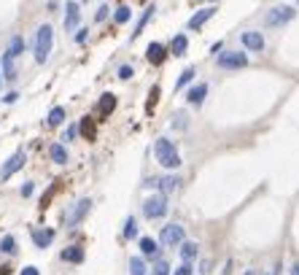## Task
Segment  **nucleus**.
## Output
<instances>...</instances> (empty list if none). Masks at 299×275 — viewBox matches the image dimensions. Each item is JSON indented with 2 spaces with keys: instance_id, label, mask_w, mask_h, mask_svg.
<instances>
[{
  "instance_id": "nucleus-1",
  "label": "nucleus",
  "mask_w": 299,
  "mask_h": 275,
  "mask_svg": "<svg viewBox=\"0 0 299 275\" xmlns=\"http://www.w3.org/2000/svg\"><path fill=\"white\" fill-rule=\"evenodd\" d=\"M51 46H54V27L51 25H41L35 33V43H33V54L38 65H46L51 57Z\"/></svg>"
},
{
  "instance_id": "nucleus-2",
  "label": "nucleus",
  "mask_w": 299,
  "mask_h": 275,
  "mask_svg": "<svg viewBox=\"0 0 299 275\" xmlns=\"http://www.w3.org/2000/svg\"><path fill=\"white\" fill-rule=\"evenodd\" d=\"M154 156H156V162L162 164V168H167V170H178L181 168V154H178V148L175 143H172L170 138H159L154 143Z\"/></svg>"
},
{
  "instance_id": "nucleus-3",
  "label": "nucleus",
  "mask_w": 299,
  "mask_h": 275,
  "mask_svg": "<svg viewBox=\"0 0 299 275\" xmlns=\"http://www.w3.org/2000/svg\"><path fill=\"white\" fill-rule=\"evenodd\" d=\"M89 210H92V200L81 197V200H76L65 213H62V222H65V227H78L86 216H89Z\"/></svg>"
},
{
  "instance_id": "nucleus-4",
  "label": "nucleus",
  "mask_w": 299,
  "mask_h": 275,
  "mask_svg": "<svg viewBox=\"0 0 299 275\" xmlns=\"http://www.w3.org/2000/svg\"><path fill=\"white\" fill-rule=\"evenodd\" d=\"M294 17H296V9H291V6H275V9H270V14L264 17V25L278 30V27H286Z\"/></svg>"
},
{
  "instance_id": "nucleus-5",
  "label": "nucleus",
  "mask_w": 299,
  "mask_h": 275,
  "mask_svg": "<svg viewBox=\"0 0 299 275\" xmlns=\"http://www.w3.org/2000/svg\"><path fill=\"white\" fill-rule=\"evenodd\" d=\"M167 194H151L143 200V216L146 218H164L167 216Z\"/></svg>"
},
{
  "instance_id": "nucleus-6",
  "label": "nucleus",
  "mask_w": 299,
  "mask_h": 275,
  "mask_svg": "<svg viewBox=\"0 0 299 275\" xmlns=\"http://www.w3.org/2000/svg\"><path fill=\"white\" fill-rule=\"evenodd\" d=\"M25 162H27V154L22 151V148H17V151H14L9 159L3 162V168H0V184H3V181H9L11 176H17V173L25 168Z\"/></svg>"
},
{
  "instance_id": "nucleus-7",
  "label": "nucleus",
  "mask_w": 299,
  "mask_h": 275,
  "mask_svg": "<svg viewBox=\"0 0 299 275\" xmlns=\"http://www.w3.org/2000/svg\"><path fill=\"white\" fill-rule=\"evenodd\" d=\"M216 65L221 70H240L248 65V54L246 51H221L216 57Z\"/></svg>"
},
{
  "instance_id": "nucleus-8",
  "label": "nucleus",
  "mask_w": 299,
  "mask_h": 275,
  "mask_svg": "<svg viewBox=\"0 0 299 275\" xmlns=\"http://www.w3.org/2000/svg\"><path fill=\"white\" fill-rule=\"evenodd\" d=\"M184 238H186V232H184V227H181V224H167V227L159 232V243H162V246H167V248L181 246V243H184Z\"/></svg>"
},
{
  "instance_id": "nucleus-9",
  "label": "nucleus",
  "mask_w": 299,
  "mask_h": 275,
  "mask_svg": "<svg viewBox=\"0 0 299 275\" xmlns=\"http://www.w3.org/2000/svg\"><path fill=\"white\" fill-rule=\"evenodd\" d=\"M81 25V3H76V0H70L65 6V22H62V27H65V33H73Z\"/></svg>"
},
{
  "instance_id": "nucleus-10",
  "label": "nucleus",
  "mask_w": 299,
  "mask_h": 275,
  "mask_svg": "<svg viewBox=\"0 0 299 275\" xmlns=\"http://www.w3.org/2000/svg\"><path fill=\"white\" fill-rule=\"evenodd\" d=\"M240 43H243V49H248V51H264V35L259 33V30H246V33L240 35Z\"/></svg>"
},
{
  "instance_id": "nucleus-11",
  "label": "nucleus",
  "mask_w": 299,
  "mask_h": 275,
  "mask_svg": "<svg viewBox=\"0 0 299 275\" xmlns=\"http://www.w3.org/2000/svg\"><path fill=\"white\" fill-rule=\"evenodd\" d=\"M216 11H218L216 6H205V9H200L192 19H189V25H186V27H189V30H200L202 25H205V22H210V19L216 17Z\"/></svg>"
},
{
  "instance_id": "nucleus-12",
  "label": "nucleus",
  "mask_w": 299,
  "mask_h": 275,
  "mask_svg": "<svg viewBox=\"0 0 299 275\" xmlns=\"http://www.w3.org/2000/svg\"><path fill=\"white\" fill-rule=\"evenodd\" d=\"M205 97H208V84L205 81L189 86V92H186V103L189 105H202V103H205Z\"/></svg>"
},
{
  "instance_id": "nucleus-13",
  "label": "nucleus",
  "mask_w": 299,
  "mask_h": 275,
  "mask_svg": "<svg viewBox=\"0 0 299 275\" xmlns=\"http://www.w3.org/2000/svg\"><path fill=\"white\" fill-rule=\"evenodd\" d=\"M0 70H3V81L6 84H14L19 78V68L14 65V57H9V54L0 57Z\"/></svg>"
},
{
  "instance_id": "nucleus-14",
  "label": "nucleus",
  "mask_w": 299,
  "mask_h": 275,
  "mask_svg": "<svg viewBox=\"0 0 299 275\" xmlns=\"http://www.w3.org/2000/svg\"><path fill=\"white\" fill-rule=\"evenodd\" d=\"M30 238H33V246L35 248H49L51 243H54V230H49V227H46V230H33L30 232Z\"/></svg>"
},
{
  "instance_id": "nucleus-15",
  "label": "nucleus",
  "mask_w": 299,
  "mask_h": 275,
  "mask_svg": "<svg viewBox=\"0 0 299 275\" xmlns=\"http://www.w3.org/2000/svg\"><path fill=\"white\" fill-rule=\"evenodd\" d=\"M167 54H170V51L164 49L162 43L154 41V43H148V49H146V60L151 62V65H162V62L167 60Z\"/></svg>"
},
{
  "instance_id": "nucleus-16",
  "label": "nucleus",
  "mask_w": 299,
  "mask_h": 275,
  "mask_svg": "<svg viewBox=\"0 0 299 275\" xmlns=\"http://www.w3.org/2000/svg\"><path fill=\"white\" fill-rule=\"evenodd\" d=\"M154 186L159 189V194H172L181 186V178L178 176H162V178L154 181Z\"/></svg>"
},
{
  "instance_id": "nucleus-17",
  "label": "nucleus",
  "mask_w": 299,
  "mask_h": 275,
  "mask_svg": "<svg viewBox=\"0 0 299 275\" xmlns=\"http://www.w3.org/2000/svg\"><path fill=\"white\" fill-rule=\"evenodd\" d=\"M49 159H51L54 164H68V159H70L68 146H65V143H51V146H49Z\"/></svg>"
},
{
  "instance_id": "nucleus-18",
  "label": "nucleus",
  "mask_w": 299,
  "mask_h": 275,
  "mask_svg": "<svg viewBox=\"0 0 299 275\" xmlns=\"http://www.w3.org/2000/svg\"><path fill=\"white\" fill-rule=\"evenodd\" d=\"M62 262H70V264H81L84 262V248L81 246H65L59 254Z\"/></svg>"
},
{
  "instance_id": "nucleus-19",
  "label": "nucleus",
  "mask_w": 299,
  "mask_h": 275,
  "mask_svg": "<svg viewBox=\"0 0 299 275\" xmlns=\"http://www.w3.org/2000/svg\"><path fill=\"white\" fill-rule=\"evenodd\" d=\"M186 49H189V38L184 35V33H178V35H172V41H170V54L172 57H184L186 54Z\"/></svg>"
},
{
  "instance_id": "nucleus-20",
  "label": "nucleus",
  "mask_w": 299,
  "mask_h": 275,
  "mask_svg": "<svg viewBox=\"0 0 299 275\" xmlns=\"http://www.w3.org/2000/svg\"><path fill=\"white\" fill-rule=\"evenodd\" d=\"M113 111H116V95H111V92H105V95L100 97V103H97V114L105 119V116H111Z\"/></svg>"
},
{
  "instance_id": "nucleus-21",
  "label": "nucleus",
  "mask_w": 299,
  "mask_h": 275,
  "mask_svg": "<svg viewBox=\"0 0 299 275\" xmlns=\"http://www.w3.org/2000/svg\"><path fill=\"white\" fill-rule=\"evenodd\" d=\"M138 246H140V254L148 256V259H156V256H159V243H156L154 238H140Z\"/></svg>"
},
{
  "instance_id": "nucleus-22",
  "label": "nucleus",
  "mask_w": 299,
  "mask_h": 275,
  "mask_svg": "<svg viewBox=\"0 0 299 275\" xmlns=\"http://www.w3.org/2000/svg\"><path fill=\"white\" fill-rule=\"evenodd\" d=\"M178 251H181V262H194L197 254H200V246H197V243H192V240H184Z\"/></svg>"
},
{
  "instance_id": "nucleus-23",
  "label": "nucleus",
  "mask_w": 299,
  "mask_h": 275,
  "mask_svg": "<svg viewBox=\"0 0 299 275\" xmlns=\"http://www.w3.org/2000/svg\"><path fill=\"white\" fill-rule=\"evenodd\" d=\"M65 119H68V111L62 105H54L49 111V116H46V124H49V127H59V124H65Z\"/></svg>"
},
{
  "instance_id": "nucleus-24",
  "label": "nucleus",
  "mask_w": 299,
  "mask_h": 275,
  "mask_svg": "<svg viewBox=\"0 0 299 275\" xmlns=\"http://www.w3.org/2000/svg\"><path fill=\"white\" fill-rule=\"evenodd\" d=\"M6 54H9V57H22V54H25V38L22 35H14L11 41H9V46H6Z\"/></svg>"
},
{
  "instance_id": "nucleus-25",
  "label": "nucleus",
  "mask_w": 299,
  "mask_h": 275,
  "mask_svg": "<svg viewBox=\"0 0 299 275\" xmlns=\"http://www.w3.org/2000/svg\"><path fill=\"white\" fill-rule=\"evenodd\" d=\"M154 11H156V6H148V9L143 11V17L138 19V25H135V30H132V35H130L132 41H135V38H138V35L146 30V25H148V22H151V17H154Z\"/></svg>"
},
{
  "instance_id": "nucleus-26",
  "label": "nucleus",
  "mask_w": 299,
  "mask_h": 275,
  "mask_svg": "<svg viewBox=\"0 0 299 275\" xmlns=\"http://www.w3.org/2000/svg\"><path fill=\"white\" fill-rule=\"evenodd\" d=\"M130 275H151L148 272V264L143 262V256H132L130 259Z\"/></svg>"
},
{
  "instance_id": "nucleus-27",
  "label": "nucleus",
  "mask_w": 299,
  "mask_h": 275,
  "mask_svg": "<svg viewBox=\"0 0 299 275\" xmlns=\"http://www.w3.org/2000/svg\"><path fill=\"white\" fill-rule=\"evenodd\" d=\"M0 254H17V238L14 235H3L0 238Z\"/></svg>"
},
{
  "instance_id": "nucleus-28",
  "label": "nucleus",
  "mask_w": 299,
  "mask_h": 275,
  "mask_svg": "<svg viewBox=\"0 0 299 275\" xmlns=\"http://www.w3.org/2000/svg\"><path fill=\"white\" fill-rule=\"evenodd\" d=\"M130 19H132V9H130V6H119V9L113 11V22H116V25H127Z\"/></svg>"
},
{
  "instance_id": "nucleus-29",
  "label": "nucleus",
  "mask_w": 299,
  "mask_h": 275,
  "mask_svg": "<svg viewBox=\"0 0 299 275\" xmlns=\"http://www.w3.org/2000/svg\"><path fill=\"white\" fill-rule=\"evenodd\" d=\"M78 130L84 132V138H86V140H94V138H97V130H94V122H92V119H81Z\"/></svg>"
},
{
  "instance_id": "nucleus-30",
  "label": "nucleus",
  "mask_w": 299,
  "mask_h": 275,
  "mask_svg": "<svg viewBox=\"0 0 299 275\" xmlns=\"http://www.w3.org/2000/svg\"><path fill=\"white\" fill-rule=\"evenodd\" d=\"M194 73L197 70L194 68H186V70H181V76H178V84H175V89H184V86H189L194 81Z\"/></svg>"
},
{
  "instance_id": "nucleus-31",
  "label": "nucleus",
  "mask_w": 299,
  "mask_h": 275,
  "mask_svg": "<svg viewBox=\"0 0 299 275\" xmlns=\"http://www.w3.org/2000/svg\"><path fill=\"white\" fill-rule=\"evenodd\" d=\"M124 238H127V240H135V238H138V222H135L132 216L124 222Z\"/></svg>"
},
{
  "instance_id": "nucleus-32",
  "label": "nucleus",
  "mask_w": 299,
  "mask_h": 275,
  "mask_svg": "<svg viewBox=\"0 0 299 275\" xmlns=\"http://www.w3.org/2000/svg\"><path fill=\"white\" fill-rule=\"evenodd\" d=\"M151 275H170V262H164V259H156L154 267L148 270Z\"/></svg>"
},
{
  "instance_id": "nucleus-33",
  "label": "nucleus",
  "mask_w": 299,
  "mask_h": 275,
  "mask_svg": "<svg viewBox=\"0 0 299 275\" xmlns=\"http://www.w3.org/2000/svg\"><path fill=\"white\" fill-rule=\"evenodd\" d=\"M76 135H78V124H68L65 135H62V143H70V140H76Z\"/></svg>"
},
{
  "instance_id": "nucleus-34",
  "label": "nucleus",
  "mask_w": 299,
  "mask_h": 275,
  "mask_svg": "<svg viewBox=\"0 0 299 275\" xmlns=\"http://www.w3.org/2000/svg\"><path fill=\"white\" fill-rule=\"evenodd\" d=\"M108 14H111V9H108V3H103L97 11H94V22H105V19H108Z\"/></svg>"
},
{
  "instance_id": "nucleus-35",
  "label": "nucleus",
  "mask_w": 299,
  "mask_h": 275,
  "mask_svg": "<svg viewBox=\"0 0 299 275\" xmlns=\"http://www.w3.org/2000/svg\"><path fill=\"white\" fill-rule=\"evenodd\" d=\"M116 76H119L122 81H130V78L135 76V70H132V65H122V68H119V73H116Z\"/></svg>"
},
{
  "instance_id": "nucleus-36",
  "label": "nucleus",
  "mask_w": 299,
  "mask_h": 275,
  "mask_svg": "<svg viewBox=\"0 0 299 275\" xmlns=\"http://www.w3.org/2000/svg\"><path fill=\"white\" fill-rule=\"evenodd\" d=\"M89 41V27H78V33H76V43H86Z\"/></svg>"
},
{
  "instance_id": "nucleus-37",
  "label": "nucleus",
  "mask_w": 299,
  "mask_h": 275,
  "mask_svg": "<svg viewBox=\"0 0 299 275\" xmlns=\"http://www.w3.org/2000/svg\"><path fill=\"white\" fill-rule=\"evenodd\" d=\"M194 272V267H192V262H184V264H181L178 267V270L175 272H172V275H192Z\"/></svg>"
},
{
  "instance_id": "nucleus-38",
  "label": "nucleus",
  "mask_w": 299,
  "mask_h": 275,
  "mask_svg": "<svg viewBox=\"0 0 299 275\" xmlns=\"http://www.w3.org/2000/svg\"><path fill=\"white\" fill-rule=\"evenodd\" d=\"M17 100H19V92H9V95H3V103H6V105L17 103Z\"/></svg>"
},
{
  "instance_id": "nucleus-39",
  "label": "nucleus",
  "mask_w": 299,
  "mask_h": 275,
  "mask_svg": "<svg viewBox=\"0 0 299 275\" xmlns=\"http://www.w3.org/2000/svg\"><path fill=\"white\" fill-rule=\"evenodd\" d=\"M19 275H41V272H38V267L35 264H27V267H22V272Z\"/></svg>"
},
{
  "instance_id": "nucleus-40",
  "label": "nucleus",
  "mask_w": 299,
  "mask_h": 275,
  "mask_svg": "<svg viewBox=\"0 0 299 275\" xmlns=\"http://www.w3.org/2000/svg\"><path fill=\"white\" fill-rule=\"evenodd\" d=\"M156 95H159V86H154V89H151V97H148V111H151V108H154V103H156Z\"/></svg>"
},
{
  "instance_id": "nucleus-41",
  "label": "nucleus",
  "mask_w": 299,
  "mask_h": 275,
  "mask_svg": "<svg viewBox=\"0 0 299 275\" xmlns=\"http://www.w3.org/2000/svg\"><path fill=\"white\" fill-rule=\"evenodd\" d=\"M221 49H224V43H221V41H216L213 46H210V54H213V57H218V54H221Z\"/></svg>"
},
{
  "instance_id": "nucleus-42",
  "label": "nucleus",
  "mask_w": 299,
  "mask_h": 275,
  "mask_svg": "<svg viewBox=\"0 0 299 275\" xmlns=\"http://www.w3.org/2000/svg\"><path fill=\"white\" fill-rule=\"evenodd\" d=\"M178 119H175V127H186V114H175Z\"/></svg>"
},
{
  "instance_id": "nucleus-43",
  "label": "nucleus",
  "mask_w": 299,
  "mask_h": 275,
  "mask_svg": "<svg viewBox=\"0 0 299 275\" xmlns=\"http://www.w3.org/2000/svg\"><path fill=\"white\" fill-rule=\"evenodd\" d=\"M33 189H35L33 184H25V186H22V194H25V197H30V194H33Z\"/></svg>"
},
{
  "instance_id": "nucleus-44",
  "label": "nucleus",
  "mask_w": 299,
  "mask_h": 275,
  "mask_svg": "<svg viewBox=\"0 0 299 275\" xmlns=\"http://www.w3.org/2000/svg\"><path fill=\"white\" fill-rule=\"evenodd\" d=\"M208 270H210V262H202V264H200V272H202V275H205Z\"/></svg>"
},
{
  "instance_id": "nucleus-45",
  "label": "nucleus",
  "mask_w": 299,
  "mask_h": 275,
  "mask_svg": "<svg viewBox=\"0 0 299 275\" xmlns=\"http://www.w3.org/2000/svg\"><path fill=\"white\" fill-rule=\"evenodd\" d=\"M291 275H299V262H296L294 267H291Z\"/></svg>"
},
{
  "instance_id": "nucleus-46",
  "label": "nucleus",
  "mask_w": 299,
  "mask_h": 275,
  "mask_svg": "<svg viewBox=\"0 0 299 275\" xmlns=\"http://www.w3.org/2000/svg\"><path fill=\"white\" fill-rule=\"evenodd\" d=\"M0 86H3V70H0Z\"/></svg>"
},
{
  "instance_id": "nucleus-47",
  "label": "nucleus",
  "mask_w": 299,
  "mask_h": 275,
  "mask_svg": "<svg viewBox=\"0 0 299 275\" xmlns=\"http://www.w3.org/2000/svg\"><path fill=\"white\" fill-rule=\"evenodd\" d=\"M246 275H256V272H254V270H248V272H246Z\"/></svg>"
},
{
  "instance_id": "nucleus-48",
  "label": "nucleus",
  "mask_w": 299,
  "mask_h": 275,
  "mask_svg": "<svg viewBox=\"0 0 299 275\" xmlns=\"http://www.w3.org/2000/svg\"><path fill=\"white\" fill-rule=\"evenodd\" d=\"M84 3H89V0H84Z\"/></svg>"
}]
</instances>
